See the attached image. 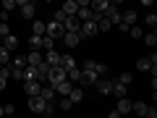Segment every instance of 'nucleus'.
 Segmentation results:
<instances>
[{"label":"nucleus","instance_id":"obj_1","mask_svg":"<svg viewBox=\"0 0 157 118\" xmlns=\"http://www.w3.org/2000/svg\"><path fill=\"white\" fill-rule=\"evenodd\" d=\"M94 63H97V61H84V66H81V79H78V84H81V87H92V84L97 81Z\"/></svg>","mask_w":157,"mask_h":118},{"label":"nucleus","instance_id":"obj_2","mask_svg":"<svg viewBox=\"0 0 157 118\" xmlns=\"http://www.w3.org/2000/svg\"><path fill=\"white\" fill-rule=\"evenodd\" d=\"M78 34H81L84 39L97 37V34H100V29H97V21H94V18H86V21H81V26H78Z\"/></svg>","mask_w":157,"mask_h":118},{"label":"nucleus","instance_id":"obj_3","mask_svg":"<svg viewBox=\"0 0 157 118\" xmlns=\"http://www.w3.org/2000/svg\"><path fill=\"white\" fill-rule=\"evenodd\" d=\"M63 79H68L66 76V68H63V66H50V71H47V81H50V84H58V81H63Z\"/></svg>","mask_w":157,"mask_h":118},{"label":"nucleus","instance_id":"obj_4","mask_svg":"<svg viewBox=\"0 0 157 118\" xmlns=\"http://www.w3.org/2000/svg\"><path fill=\"white\" fill-rule=\"evenodd\" d=\"M92 87H97V92H100V95H110L113 79H107V76H97V81H94Z\"/></svg>","mask_w":157,"mask_h":118},{"label":"nucleus","instance_id":"obj_5","mask_svg":"<svg viewBox=\"0 0 157 118\" xmlns=\"http://www.w3.org/2000/svg\"><path fill=\"white\" fill-rule=\"evenodd\" d=\"M110 95H115V97H126V95H128V84H123V81H121V79H113Z\"/></svg>","mask_w":157,"mask_h":118},{"label":"nucleus","instance_id":"obj_6","mask_svg":"<svg viewBox=\"0 0 157 118\" xmlns=\"http://www.w3.org/2000/svg\"><path fill=\"white\" fill-rule=\"evenodd\" d=\"M39 87H42V81H37V79H24V89H26V97L39 95Z\"/></svg>","mask_w":157,"mask_h":118},{"label":"nucleus","instance_id":"obj_7","mask_svg":"<svg viewBox=\"0 0 157 118\" xmlns=\"http://www.w3.org/2000/svg\"><path fill=\"white\" fill-rule=\"evenodd\" d=\"M39 97H42L45 102H52V100H55V87L47 84V81H42V87H39Z\"/></svg>","mask_w":157,"mask_h":118},{"label":"nucleus","instance_id":"obj_8","mask_svg":"<svg viewBox=\"0 0 157 118\" xmlns=\"http://www.w3.org/2000/svg\"><path fill=\"white\" fill-rule=\"evenodd\" d=\"M63 32H78V26H81V21H78V16H66L63 18Z\"/></svg>","mask_w":157,"mask_h":118},{"label":"nucleus","instance_id":"obj_9","mask_svg":"<svg viewBox=\"0 0 157 118\" xmlns=\"http://www.w3.org/2000/svg\"><path fill=\"white\" fill-rule=\"evenodd\" d=\"M45 34L52 37V39H58V37H63V26L58 21H50V24H45Z\"/></svg>","mask_w":157,"mask_h":118},{"label":"nucleus","instance_id":"obj_10","mask_svg":"<svg viewBox=\"0 0 157 118\" xmlns=\"http://www.w3.org/2000/svg\"><path fill=\"white\" fill-rule=\"evenodd\" d=\"M34 68V79H37V81H47V71H50V66H47L45 61L39 63V66H32Z\"/></svg>","mask_w":157,"mask_h":118},{"label":"nucleus","instance_id":"obj_11","mask_svg":"<svg viewBox=\"0 0 157 118\" xmlns=\"http://www.w3.org/2000/svg\"><path fill=\"white\" fill-rule=\"evenodd\" d=\"M63 39H66L68 47H78V42H81L84 37H81L78 32H63Z\"/></svg>","mask_w":157,"mask_h":118},{"label":"nucleus","instance_id":"obj_12","mask_svg":"<svg viewBox=\"0 0 157 118\" xmlns=\"http://www.w3.org/2000/svg\"><path fill=\"white\" fill-rule=\"evenodd\" d=\"M115 110L121 113V116H128V113H131V100H128V95H126V97H118Z\"/></svg>","mask_w":157,"mask_h":118},{"label":"nucleus","instance_id":"obj_13","mask_svg":"<svg viewBox=\"0 0 157 118\" xmlns=\"http://www.w3.org/2000/svg\"><path fill=\"white\" fill-rule=\"evenodd\" d=\"M18 8H21V16H24V18H34V16H37V6H34L32 0L24 3V6H18Z\"/></svg>","mask_w":157,"mask_h":118},{"label":"nucleus","instance_id":"obj_14","mask_svg":"<svg viewBox=\"0 0 157 118\" xmlns=\"http://www.w3.org/2000/svg\"><path fill=\"white\" fill-rule=\"evenodd\" d=\"M55 87V95H68V92H71V87H73V81H68V79H63V81H58V84H52Z\"/></svg>","mask_w":157,"mask_h":118},{"label":"nucleus","instance_id":"obj_15","mask_svg":"<svg viewBox=\"0 0 157 118\" xmlns=\"http://www.w3.org/2000/svg\"><path fill=\"white\" fill-rule=\"evenodd\" d=\"M68 100H71L73 105H78V102L84 100V89H81V87H71V92H68Z\"/></svg>","mask_w":157,"mask_h":118},{"label":"nucleus","instance_id":"obj_16","mask_svg":"<svg viewBox=\"0 0 157 118\" xmlns=\"http://www.w3.org/2000/svg\"><path fill=\"white\" fill-rule=\"evenodd\" d=\"M42 108H45V100H42L39 95L29 97V110H34V113H42Z\"/></svg>","mask_w":157,"mask_h":118},{"label":"nucleus","instance_id":"obj_17","mask_svg":"<svg viewBox=\"0 0 157 118\" xmlns=\"http://www.w3.org/2000/svg\"><path fill=\"white\" fill-rule=\"evenodd\" d=\"M42 61H45V58H42V53H39V50H29V55H26V66H39Z\"/></svg>","mask_w":157,"mask_h":118},{"label":"nucleus","instance_id":"obj_18","mask_svg":"<svg viewBox=\"0 0 157 118\" xmlns=\"http://www.w3.org/2000/svg\"><path fill=\"white\" fill-rule=\"evenodd\" d=\"M121 18H123V24H128V26H131V24H136V21H139V13H136L134 8H128V11H123V13H121Z\"/></svg>","mask_w":157,"mask_h":118},{"label":"nucleus","instance_id":"obj_19","mask_svg":"<svg viewBox=\"0 0 157 118\" xmlns=\"http://www.w3.org/2000/svg\"><path fill=\"white\" fill-rule=\"evenodd\" d=\"M60 11L66 13V16H76V11H78V6H76V0H66L60 6Z\"/></svg>","mask_w":157,"mask_h":118},{"label":"nucleus","instance_id":"obj_20","mask_svg":"<svg viewBox=\"0 0 157 118\" xmlns=\"http://www.w3.org/2000/svg\"><path fill=\"white\" fill-rule=\"evenodd\" d=\"M89 6H92V11H97V13H105L107 8H110V0H92Z\"/></svg>","mask_w":157,"mask_h":118},{"label":"nucleus","instance_id":"obj_21","mask_svg":"<svg viewBox=\"0 0 157 118\" xmlns=\"http://www.w3.org/2000/svg\"><path fill=\"white\" fill-rule=\"evenodd\" d=\"M45 63H47V66H58V63H60V53H58L55 47H52V50H47V58H45Z\"/></svg>","mask_w":157,"mask_h":118},{"label":"nucleus","instance_id":"obj_22","mask_svg":"<svg viewBox=\"0 0 157 118\" xmlns=\"http://www.w3.org/2000/svg\"><path fill=\"white\" fill-rule=\"evenodd\" d=\"M42 37L45 34H32L29 37V50H42Z\"/></svg>","mask_w":157,"mask_h":118},{"label":"nucleus","instance_id":"obj_23","mask_svg":"<svg viewBox=\"0 0 157 118\" xmlns=\"http://www.w3.org/2000/svg\"><path fill=\"white\" fill-rule=\"evenodd\" d=\"M76 16H78V21H86V18H92V6H78Z\"/></svg>","mask_w":157,"mask_h":118},{"label":"nucleus","instance_id":"obj_24","mask_svg":"<svg viewBox=\"0 0 157 118\" xmlns=\"http://www.w3.org/2000/svg\"><path fill=\"white\" fill-rule=\"evenodd\" d=\"M3 39H6V47H8V50H16V47H18V37H16V34H6V37H3Z\"/></svg>","mask_w":157,"mask_h":118},{"label":"nucleus","instance_id":"obj_25","mask_svg":"<svg viewBox=\"0 0 157 118\" xmlns=\"http://www.w3.org/2000/svg\"><path fill=\"white\" fill-rule=\"evenodd\" d=\"M131 113H136V116H144V113H147V102H141V100L131 102Z\"/></svg>","mask_w":157,"mask_h":118},{"label":"nucleus","instance_id":"obj_26","mask_svg":"<svg viewBox=\"0 0 157 118\" xmlns=\"http://www.w3.org/2000/svg\"><path fill=\"white\" fill-rule=\"evenodd\" d=\"M58 66H63V68L68 71V68L76 66V58H73V55H60V63H58Z\"/></svg>","mask_w":157,"mask_h":118},{"label":"nucleus","instance_id":"obj_27","mask_svg":"<svg viewBox=\"0 0 157 118\" xmlns=\"http://www.w3.org/2000/svg\"><path fill=\"white\" fill-rule=\"evenodd\" d=\"M66 76H68V81H78V79H81V68H78V66L68 68V71H66Z\"/></svg>","mask_w":157,"mask_h":118},{"label":"nucleus","instance_id":"obj_28","mask_svg":"<svg viewBox=\"0 0 157 118\" xmlns=\"http://www.w3.org/2000/svg\"><path fill=\"white\" fill-rule=\"evenodd\" d=\"M94 71H97V76H107V73H110V66L97 61V63H94Z\"/></svg>","mask_w":157,"mask_h":118},{"label":"nucleus","instance_id":"obj_29","mask_svg":"<svg viewBox=\"0 0 157 118\" xmlns=\"http://www.w3.org/2000/svg\"><path fill=\"white\" fill-rule=\"evenodd\" d=\"M141 39H144V42H147L149 47H155V45H157V34H155V29H152V32H147Z\"/></svg>","mask_w":157,"mask_h":118},{"label":"nucleus","instance_id":"obj_30","mask_svg":"<svg viewBox=\"0 0 157 118\" xmlns=\"http://www.w3.org/2000/svg\"><path fill=\"white\" fill-rule=\"evenodd\" d=\"M71 108H73V102L68 100V95H63L60 102H58V110H71Z\"/></svg>","mask_w":157,"mask_h":118},{"label":"nucleus","instance_id":"obj_31","mask_svg":"<svg viewBox=\"0 0 157 118\" xmlns=\"http://www.w3.org/2000/svg\"><path fill=\"white\" fill-rule=\"evenodd\" d=\"M128 32H131V37H134V39H141V37H144V29H141V26H134V24L128 26Z\"/></svg>","mask_w":157,"mask_h":118},{"label":"nucleus","instance_id":"obj_32","mask_svg":"<svg viewBox=\"0 0 157 118\" xmlns=\"http://www.w3.org/2000/svg\"><path fill=\"white\" fill-rule=\"evenodd\" d=\"M0 63H11V50H8L6 45L0 47Z\"/></svg>","mask_w":157,"mask_h":118},{"label":"nucleus","instance_id":"obj_33","mask_svg":"<svg viewBox=\"0 0 157 118\" xmlns=\"http://www.w3.org/2000/svg\"><path fill=\"white\" fill-rule=\"evenodd\" d=\"M32 34H45V21H34L32 24Z\"/></svg>","mask_w":157,"mask_h":118},{"label":"nucleus","instance_id":"obj_34","mask_svg":"<svg viewBox=\"0 0 157 118\" xmlns=\"http://www.w3.org/2000/svg\"><path fill=\"white\" fill-rule=\"evenodd\" d=\"M144 24L155 29V26H157V16H155V13H147V16H144Z\"/></svg>","mask_w":157,"mask_h":118},{"label":"nucleus","instance_id":"obj_35","mask_svg":"<svg viewBox=\"0 0 157 118\" xmlns=\"http://www.w3.org/2000/svg\"><path fill=\"white\" fill-rule=\"evenodd\" d=\"M11 66H26V55H16V58H11Z\"/></svg>","mask_w":157,"mask_h":118},{"label":"nucleus","instance_id":"obj_36","mask_svg":"<svg viewBox=\"0 0 157 118\" xmlns=\"http://www.w3.org/2000/svg\"><path fill=\"white\" fill-rule=\"evenodd\" d=\"M0 3H3L6 11H13V8H16V0H0Z\"/></svg>","mask_w":157,"mask_h":118},{"label":"nucleus","instance_id":"obj_37","mask_svg":"<svg viewBox=\"0 0 157 118\" xmlns=\"http://www.w3.org/2000/svg\"><path fill=\"white\" fill-rule=\"evenodd\" d=\"M6 34H11V26H8V21L0 24V37H6Z\"/></svg>","mask_w":157,"mask_h":118},{"label":"nucleus","instance_id":"obj_38","mask_svg":"<svg viewBox=\"0 0 157 118\" xmlns=\"http://www.w3.org/2000/svg\"><path fill=\"white\" fill-rule=\"evenodd\" d=\"M118 79H121L123 84H131V73H128V71H123V73H121V76H118Z\"/></svg>","mask_w":157,"mask_h":118},{"label":"nucleus","instance_id":"obj_39","mask_svg":"<svg viewBox=\"0 0 157 118\" xmlns=\"http://www.w3.org/2000/svg\"><path fill=\"white\" fill-rule=\"evenodd\" d=\"M3 113H6V116H11V113H16V105H11V102H8V105H3Z\"/></svg>","mask_w":157,"mask_h":118},{"label":"nucleus","instance_id":"obj_40","mask_svg":"<svg viewBox=\"0 0 157 118\" xmlns=\"http://www.w3.org/2000/svg\"><path fill=\"white\" fill-rule=\"evenodd\" d=\"M63 18H66V13H63V11H55V16H52V21H58V24H63Z\"/></svg>","mask_w":157,"mask_h":118},{"label":"nucleus","instance_id":"obj_41","mask_svg":"<svg viewBox=\"0 0 157 118\" xmlns=\"http://www.w3.org/2000/svg\"><path fill=\"white\" fill-rule=\"evenodd\" d=\"M144 116H147V118H157V110H155V108H149V105H147V113H144Z\"/></svg>","mask_w":157,"mask_h":118},{"label":"nucleus","instance_id":"obj_42","mask_svg":"<svg viewBox=\"0 0 157 118\" xmlns=\"http://www.w3.org/2000/svg\"><path fill=\"white\" fill-rule=\"evenodd\" d=\"M6 84H8V79H6V76H0V92H6Z\"/></svg>","mask_w":157,"mask_h":118},{"label":"nucleus","instance_id":"obj_43","mask_svg":"<svg viewBox=\"0 0 157 118\" xmlns=\"http://www.w3.org/2000/svg\"><path fill=\"white\" fill-rule=\"evenodd\" d=\"M92 0H76V6H89Z\"/></svg>","mask_w":157,"mask_h":118},{"label":"nucleus","instance_id":"obj_44","mask_svg":"<svg viewBox=\"0 0 157 118\" xmlns=\"http://www.w3.org/2000/svg\"><path fill=\"white\" fill-rule=\"evenodd\" d=\"M141 6H155V0H139Z\"/></svg>","mask_w":157,"mask_h":118},{"label":"nucleus","instance_id":"obj_45","mask_svg":"<svg viewBox=\"0 0 157 118\" xmlns=\"http://www.w3.org/2000/svg\"><path fill=\"white\" fill-rule=\"evenodd\" d=\"M24 3H29V0H16V6H24Z\"/></svg>","mask_w":157,"mask_h":118},{"label":"nucleus","instance_id":"obj_46","mask_svg":"<svg viewBox=\"0 0 157 118\" xmlns=\"http://www.w3.org/2000/svg\"><path fill=\"white\" fill-rule=\"evenodd\" d=\"M0 116H6V113H3V105H0Z\"/></svg>","mask_w":157,"mask_h":118},{"label":"nucleus","instance_id":"obj_47","mask_svg":"<svg viewBox=\"0 0 157 118\" xmlns=\"http://www.w3.org/2000/svg\"><path fill=\"white\" fill-rule=\"evenodd\" d=\"M45 3H52V0H45Z\"/></svg>","mask_w":157,"mask_h":118}]
</instances>
